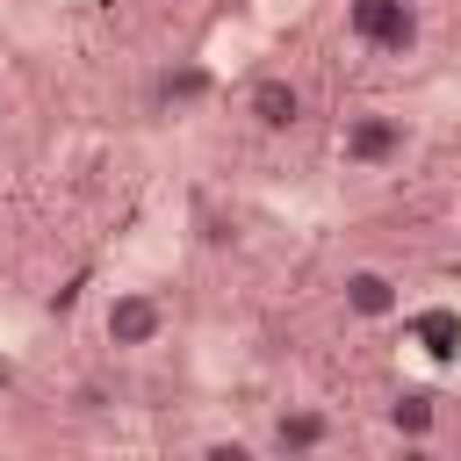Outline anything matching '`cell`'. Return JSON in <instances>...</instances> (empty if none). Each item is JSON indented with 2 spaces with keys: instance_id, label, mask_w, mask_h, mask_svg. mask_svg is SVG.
Masks as SVG:
<instances>
[{
  "instance_id": "2",
  "label": "cell",
  "mask_w": 461,
  "mask_h": 461,
  "mask_svg": "<svg viewBox=\"0 0 461 461\" xmlns=\"http://www.w3.org/2000/svg\"><path fill=\"white\" fill-rule=\"evenodd\" d=\"M166 324H173V310H166L158 288H115V295L101 303V339H108V353H151V346L166 339Z\"/></svg>"
},
{
  "instance_id": "5",
  "label": "cell",
  "mask_w": 461,
  "mask_h": 461,
  "mask_svg": "<svg viewBox=\"0 0 461 461\" xmlns=\"http://www.w3.org/2000/svg\"><path fill=\"white\" fill-rule=\"evenodd\" d=\"M339 310H346L353 324H389V317L403 310V274H389V267H375V259L346 267V274H339Z\"/></svg>"
},
{
  "instance_id": "3",
  "label": "cell",
  "mask_w": 461,
  "mask_h": 461,
  "mask_svg": "<svg viewBox=\"0 0 461 461\" xmlns=\"http://www.w3.org/2000/svg\"><path fill=\"white\" fill-rule=\"evenodd\" d=\"M411 151V122L396 115V108H360V115H346V130H339V158L353 166V173H382V166H396Z\"/></svg>"
},
{
  "instance_id": "12",
  "label": "cell",
  "mask_w": 461,
  "mask_h": 461,
  "mask_svg": "<svg viewBox=\"0 0 461 461\" xmlns=\"http://www.w3.org/2000/svg\"><path fill=\"white\" fill-rule=\"evenodd\" d=\"M166 14H194V7H209V0H158Z\"/></svg>"
},
{
  "instance_id": "10",
  "label": "cell",
  "mask_w": 461,
  "mask_h": 461,
  "mask_svg": "<svg viewBox=\"0 0 461 461\" xmlns=\"http://www.w3.org/2000/svg\"><path fill=\"white\" fill-rule=\"evenodd\" d=\"M72 411H79V418H101V411H108V389H101V382H79V389H72Z\"/></svg>"
},
{
  "instance_id": "1",
  "label": "cell",
  "mask_w": 461,
  "mask_h": 461,
  "mask_svg": "<svg viewBox=\"0 0 461 461\" xmlns=\"http://www.w3.org/2000/svg\"><path fill=\"white\" fill-rule=\"evenodd\" d=\"M346 36L375 58H411L425 43V14L418 0H346Z\"/></svg>"
},
{
  "instance_id": "8",
  "label": "cell",
  "mask_w": 461,
  "mask_h": 461,
  "mask_svg": "<svg viewBox=\"0 0 461 461\" xmlns=\"http://www.w3.org/2000/svg\"><path fill=\"white\" fill-rule=\"evenodd\" d=\"M151 101H158V115H187V108L209 101V72L202 65H166L158 86H151Z\"/></svg>"
},
{
  "instance_id": "9",
  "label": "cell",
  "mask_w": 461,
  "mask_h": 461,
  "mask_svg": "<svg viewBox=\"0 0 461 461\" xmlns=\"http://www.w3.org/2000/svg\"><path fill=\"white\" fill-rule=\"evenodd\" d=\"M202 461H274V454L245 432H216V439H202Z\"/></svg>"
},
{
  "instance_id": "6",
  "label": "cell",
  "mask_w": 461,
  "mask_h": 461,
  "mask_svg": "<svg viewBox=\"0 0 461 461\" xmlns=\"http://www.w3.org/2000/svg\"><path fill=\"white\" fill-rule=\"evenodd\" d=\"M324 447H331V411H324V403L295 396V403H281V411L267 418V454H274V461H310V454H324Z\"/></svg>"
},
{
  "instance_id": "11",
  "label": "cell",
  "mask_w": 461,
  "mask_h": 461,
  "mask_svg": "<svg viewBox=\"0 0 461 461\" xmlns=\"http://www.w3.org/2000/svg\"><path fill=\"white\" fill-rule=\"evenodd\" d=\"M389 461H447V454H439L432 439H396V454H389Z\"/></svg>"
},
{
  "instance_id": "4",
  "label": "cell",
  "mask_w": 461,
  "mask_h": 461,
  "mask_svg": "<svg viewBox=\"0 0 461 461\" xmlns=\"http://www.w3.org/2000/svg\"><path fill=\"white\" fill-rule=\"evenodd\" d=\"M238 115H245L259 137H295L303 115H310V94H303V79H288V72H252L245 94H238Z\"/></svg>"
},
{
  "instance_id": "7",
  "label": "cell",
  "mask_w": 461,
  "mask_h": 461,
  "mask_svg": "<svg viewBox=\"0 0 461 461\" xmlns=\"http://www.w3.org/2000/svg\"><path fill=\"white\" fill-rule=\"evenodd\" d=\"M382 425L396 432V439H432V425H439V403H432V389H396L389 403H382Z\"/></svg>"
}]
</instances>
